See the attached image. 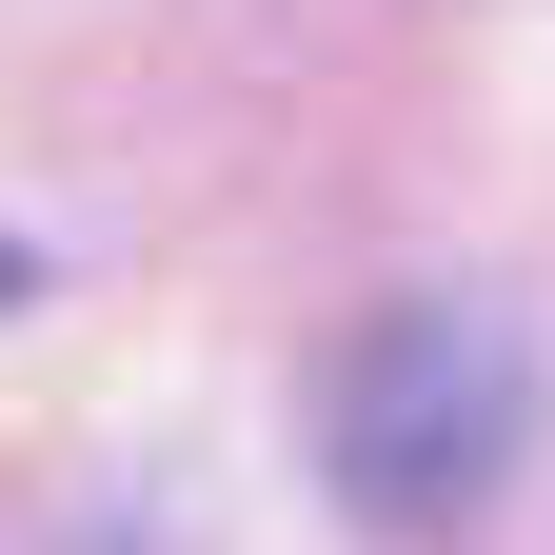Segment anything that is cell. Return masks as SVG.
Returning a JSON list of instances; mask_svg holds the SVG:
<instances>
[{
  "mask_svg": "<svg viewBox=\"0 0 555 555\" xmlns=\"http://www.w3.org/2000/svg\"><path fill=\"white\" fill-rule=\"evenodd\" d=\"M318 456H337V496L397 516V535L476 516L496 456H516V337L476 298H377L337 337V377H318Z\"/></svg>",
  "mask_w": 555,
  "mask_h": 555,
  "instance_id": "1",
  "label": "cell"
}]
</instances>
